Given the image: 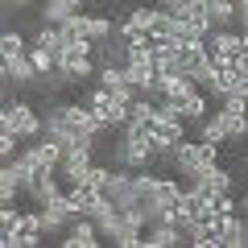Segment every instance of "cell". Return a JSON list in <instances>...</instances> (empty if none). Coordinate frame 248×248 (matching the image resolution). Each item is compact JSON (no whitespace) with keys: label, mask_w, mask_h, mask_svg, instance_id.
Instances as JSON below:
<instances>
[{"label":"cell","mask_w":248,"mask_h":248,"mask_svg":"<svg viewBox=\"0 0 248 248\" xmlns=\"http://www.w3.org/2000/svg\"><path fill=\"white\" fill-rule=\"evenodd\" d=\"M166 161H170V170H174L182 182H190L203 166H215V161H219V145H211V141H178L174 149L166 153Z\"/></svg>","instance_id":"obj_1"},{"label":"cell","mask_w":248,"mask_h":248,"mask_svg":"<svg viewBox=\"0 0 248 248\" xmlns=\"http://www.w3.org/2000/svg\"><path fill=\"white\" fill-rule=\"evenodd\" d=\"M0 128L17 133L21 141H37L46 133V116H37L33 104H25V99H4V108H0Z\"/></svg>","instance_id":"obj_2"},{"label":"cell","mask_w":248,"mask_h":248,"mask_svg":"<svg viewBox=\"0 0 248 248\" xmlns=\"http://www.w3.org/2000/svg\"><path fill=\"white\" fill-rule=\"evenodd\" d=\"M116 157H120V166H128V170H145L153 157H157V149H153V133H149V128L124 124V137H120V145H116Z\"/></svg>","instance_id":"obj_3"},{"label":"cell","mask_w":248,"mask_h":248,"mask_svg":"<svg viewBox=\"0 0 248 248\" xmlns=\"http://www.w3.org/2000/svg\"><path fill=\"white\" fill-rule=\"evenodd\" d=\"M244 50V33L240 29H211L207 33V54H211L215 62H228V58H236V54Z\"/></svg>","instance_id":"obj_4"},{"label":"cell","mask_w":248,"mask_h":248,"mask_svg":"<svg viewBox=\"0 0 248 248\" xmlns=\"http://www.w3.org/2000/svg\"><path fill=\"white\" fill-rule=\"evenodd\" d=\"M91 170H95V161H91L87 149H71L66 157L58 161V178H62V186H79V182H87Z\"/></svg>","instance_id":"obj_5"},{"label":"cell","mask_w":248,"mask_h":248,"mask_svg":"<svg viewBox=\"0 0 248 248\" xmlns=\"http://www.w3.org/2000/svg\"><path fill=\"white\" fill-rule=\"evenodd\" d=\"M99 240H104V236H99V223L91 219V215H79L71 228L62 232L58 244H62V248H99Z\"/></svg>","instance_id":"obj_6"},{"label":"cell","mask_w":248,"mask_h":248,"mask_svg":"<svg viewBox=\"0 0 248 248\" xmlns=\"http://www.w3.org/2000/svg\"><path fill=\"white\" fill-rule=\"evenodd\" d=\"M29 203L33 207H46V203H54V199L62 195V178H58V170H42V174L29 182Z\"/></svg>","instance_id":"obj_7"},{"label":"cell","mask_w":248,"mask_h":248,"mask_svg":"<svg viewBox=\"0 0 248 248\" xmlns=\"http://www.w3.org/2000/svg\"><path fill=\"white\" fill-rule=\"evenodd\" d=\"M190 186H203V190H211V195H223V190H236V178H232V170H223L219 161L215 166H203L195 178H190Z\"/></svg>","instance_id":"obj_8"},{"label":"cell","mask_w":248,"mask_h":248,"mask_svg":"<svg viewBox=\"0 0 248 248\" xmlns=\"http://www.w3.org/2000/svg\"><path fill=\"white\" fill-rule=\"evenodd\" d=\"M58 75L66 83H83L87 75H95V58H87V54H71V50H62L58 54Z\"/></svg>","instance_id":"obj_9"},{"label":"cell","mask_w":248,"mask_h":248,"mask_svg":"<svg viewBox=\"0 0 248 248\" xmlns=\"http://www.w3.org/2000/svg\"><path fill=\"white\" fill-rule=\"evenodd\" d=\"M178 244H190L178 223H153V228H145V244L141 248H178Z\"/></svg>","instance_id":"obj_10"},{"label":"cell","mask_w":248,"mask_h":248,"mask_svg":"<svg viewBox=\"0 0 248 248\" xmlns=\"http://www.w3.org/2000/svg\"><path fill=\"white\" fill-rule=\"evenodd\" d=\"M0 71H4V83H9V87H13V83H33V79H42L29 54H21V58H0Z\"/></svg>","instance_id":"obj_11"},{"label":"cell","mask_w":248,"mask_h":248,"mask_svg":"<svg viewBox=\"0 0 248 248\" xmlns=\"http://www.w3.org/2000/svg\"><path fill=\"white\" fill-rule=\"evenodd\" d=\"M219 240L223 248H248V219L244 215H219Z\"/></svg>","instance_id":"obj_12"},{"label":"cell","mask_w":248,"mask_h":248,"mask_svg":"<svg viewBox=\"0 0 248 248\" xmlns=\"http://www.w3.org/2000/svg\"><path fill=\"white\" fill-rule=\"evenodd\" d=\"M153 120H157V99L137 95L133 104H128V124H133V128H153Z\"/></svg>","instance_id":"obj_13"},{"label":"cell","mask_w":248,"mask_h":248,"mask_svg":"<svg viewBox=\"0 0 248 248\" xmlns=\"http://www.w3.org/2000/svg\"><path fill=\"white\" fill-rule=\"evenodd\" d=\"M215 116L223 120V128H228V137H232V141L248 137V112H240V108H228V104H219V108H215Z\"/></svg>","instance_id":"obj_14"},{"label":"cell","mask_w":248,"mask_h":248,"mask_svg":"<svg viewBox=\"0 0 248 248\" xmlns=\"http://www.w3.org/2000/svg\"><path fill=\"white\" fill-rule=\"evenodd\" d=\"M75 13H83V0H46L42 21H46V25H62V21L75 17Z\"/></svg>","instance_id":"obj_15"},{"label":"cell","mask_w":248,"mask_h":248,"mask_svg":"<svg viewBox=\"0 0 248 248\" xmlns=\"http://www.w3.org/2000/svg\"><path fill=\"white\" fill-rule=\"evenodd\" d=\"M199 141H211V145H232V137H228V128H223V120L219 116H203L199 120Z\"/></svg>","instance_id":"obj_16"},{"label":"cell","mask_w":248,"mask_h":248,"mask_svg":"<svg viewBox=\"0 0 248 248\" xmlns=\"http://www.w3.org/2000/svg\"><path fill=\"white\" fill-rule=\"evenodd\" d=\"M66 190H71V199H75V207H79V215H87L91 207L104 199V190H99L95 182H79V186H66Z\"/></svg>","instance_id":"obj_17"},{"label":"cell","mask_w":248,"mask_h":248,"mask_svg":"<svg viewBox=\"0 0 248 248\" xmlns=\"http://www.w3.org/2000/svg\"><path fill=\"white\" fill-rule=\"evenodd\" d=\"M58 29H62L66 42H83V37H91V17H87V13H75V17H66Z\"/></svg>","instance_id":"obj_18"},{"label":"cell","mask_w":248,"mask_h":248,"mask_svg":"<svg viewBox=\"0 0 248 248\" xmlns=\"http://www.w3.org/2000/svg\"><path fill=\"white\" fill-rule=\"evenodd\" d=\"M157 13H161V4H133L124 21H128L133 29H153L157 25Z\"/></svg>","instance_id":"obj_19"},{"label":"cell","mask_w":248,"mask_h":248,"mask_svg":"<svg viewBox=\"0 0 248 248\" xmlns=\"http://www.w3.org/2000/svg\"><path fill=\"white\" fill-rule=\"evenodd\" d=\"M207 108H211V95H207V91H195V95L182 104V120L186 124H199L207 116Z\"/></svg>","instance_id":"obj_20"},{"label":"cell","mask_w":248,"mask_h":248,"mask_svg":"<svg viewBox=\"0 0 248 248\" xmlns=\"http://www.w3.org/2000/svg\"><path fill=\"white\" fill-rule=\"evenodd\" d=\"M178 25H182V21H178L174 13H166V9H161V13H157V25H153L149 33H153V42H174Z\"/></svg>","instance_id":"obj_21"},{"label":"cell","mask_w":248,"mask_h":248,"mask_svg":"<svg viewBox=\"0 0 248 248\" xmlns=\"http://www.w3.org/2000/svg\"><path fill=\"white\" fill-rule=\"evenodd\" d=\"M33 46H46V50L62 54V50H66V37H62L58 25H42V29H37V37H33Z\"/></svg>","instance_id":"obj_22"},{"label":"cell","mask_w":248,"mask_h":248,"mask_svg":"<svg viewBox=\"0 0 248 248\" xmlns=\"http://www.w3.org/2000/svg\"><path fill=\"white\" fill-rule=\"evenodd\" d=\"M21 54H29L25 37H21L17 29H4V33H0V58H21Z\"/></svg>","instance_id":"obj_23"},{"label":"cell","mask_w":248,"mask_h":248,"mask_svg":"<svg viewBox=\"0 0 248 248\" xmlns=\"http://www.w3.org/2000/svg\"><path fill=\"white\" fill-rule=\"evenodd\" d=\"M21 228V211L13 203H0V236H13Z\"/></svg>","instance_id":"obj_24"},{"label":"cell","mask_w":248,"mask_h":248,"mask_svg":"<svg viewBox=\"0 0 248 248\" xmlns=\"http://www.w3.org/2000/svg\"><path fill=\"white\" fill-rule=\"evenodd\" d=\"M116 37V25L108 17H91V42L95 46H104V42H112Z\"/></svg>","instance_id":"obj_25"},{"label":"cell","mask_w":248,"mask_h":248,"mask_svg":"<svg viewBox=\"0 0 248 248\" xmlns=\"http://www.w3.org/2000/svg\"><path fill=\"white\" fill-rule=\"evenodd\" d=\"M157 4H161V9H166V13H174L178 21H182L186 13H190V9H195V4H199V0H157Z\"/></svg>","instance_id":"obj_26"},{"label":"cell","mask_w":248,"mask_h":248,"mask_svg":"<svg viewBox=\"0 0 248 248\" xmlns=\"http://www.w3.org/2000/svg\"><path fill=\"white\" fill-rule=\"evenodd\" d=\"M236 25H240V33H248V9L236 13Z\"/></svg>","instance_id":"obj_27"},{"label":"cell","mask_w":248,"mask_h":248,"mask_svg":"<svg viewBox=\"0 0 248 248\" xmlns=\"http://www.w3.org/2000/svg\"><path fill=\"white\" fill-rule=\"evenodd\" d=\"M25 4H33V0H4V13H13V9H25Z\"/></svg>","instance_id":"obj_28"},{"label":"cell","mask_w":248,"mask_h":248,"mask_svg":"<svg viewBox=\"0 0 248 248\" xmlns=\"http://www.w3.org/2000/svg\"><path fill=\"white\" fill-rule=\"evenodd\" d=\"M236 9H248V0H236Z\"/></svg>","instance_id":"obj_29"},{"label":"cell","mask_w":248,"mask_h":248,"mask_svg":"<svg viewBox=\"0 0 248 248\" xmlns=\"http://www.w3.org/2000/svg\"><path fill=\"white\" fill-rule=\"evenodd\" d=\"M244 170H248V153H244Z\"/></svg>","instance_id":"obj_30"}]
</instances>
